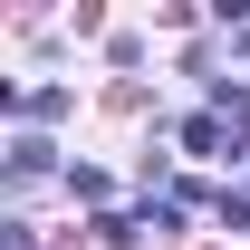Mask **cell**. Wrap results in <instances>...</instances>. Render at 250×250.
Masks as SVG:
<instances>
[{"instance_id": "6da1fadb", "label": "cell", "mask_w": 250, "mask_h": 250, "mask_svg": "<svg viewBox=\"0 0 250 250\" xmlns=\"http://www.w3.org/2000/svg\"><path fill=\"white\" fill-rule=\"evenodd\" d=\"M48 164H58V154H48L39 135H20V145H10V173H20V183H29V173H48Z\"/></svg>"}]
</instances>
